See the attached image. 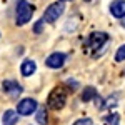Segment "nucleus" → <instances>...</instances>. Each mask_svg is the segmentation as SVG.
<instances>
[{
  "instance_id": "2eb2a0df",
  "label": "nucleus",
  "mask_w": 125,
  "mask_h": 125,
  "mask_svg": "<svg viewBox=\"0 0 125 125\" xmlns=\"http://www.w3.org/2000/svg\"><path fill=\"white\" fill-rule=\"evenodd\" d=\"M107 122H108V124H112V125H118V115L114 114L112 117H108V118H107Z\"/></svg>"
},
{
  "instance_id": "7ed1b4c3",
  "label": "nucleus",
  "mask_w": 125,
  "mask_h": 125,
  "mask_svg": "<svg viewBox=\"0 0 125 125\" xmlns=\"http://www.w3.org/2000/svg\"><path fill=\"white\" fill-rule=\"evenodd\" d=\"M63 10H65L63 3H62V2H55V3H52V5L45 10V13H43V20L48 22V23H53V22L58 20V17L63 13Z\"/></svg>"
},
{
  "instance_id": "0eeeda50",
  "label": "nucleus",
  "mask_w": 125,
  "mask_h": 125,
  "mask_svg": "<svg viewBox=\"0 0 125 125\" xmlns=\"http://www.w3.org/2000/svg\"><path fill=\"white\" fill-rule=\"evenodd\" d=\"M110 13L117 19L125 17V0H114L110 3Z\"/></svg>"
},
{
  "instance_id": "9b49d317",
  "label": "nucleus",
  "mask_w": 125,
  "mask_h": 125,
  "mask_svg": "<svg viewBox=\"0 0 125 125\" xmlns=\"http://www.w3.org/2000/svg\"><path fill=\"white\" fill-rule=\"evenodd\" d=\"M97 97V90L94 87H87L85 90H83V94H82V100L83 102H90L92 98H95Z\"/></svg>"
},
{
  "instance_id": "6ab92c4d",
  "label": "nucleus",
  "mask_w": 125,
  "mask_h": 125,
  "mask_svg": "<svg viewBox=\"0 0 125 125\" xmlns=\"http://www.w3.org/2000/svg\"><path fill=\"white\" fill-rule=\"evenodd\" d=\"M124 75H125V72H124Z\"/></svg>"
},
{
  "instance_id": "f03ea898",
  "label": "nucleus",
  "mask_w": 125,
  "mask_h": 125,
  "mask_svg": "<svg viewBox=\"0 0 125 125\" xmlns=\"http://www.w3.org/2000/svg\"><path fill=\"white\" fill-rule=\"evenodd\" d=\"M65 100H67V94H65V90H62V88H55L50 97H48V107L50 108H53V110H60L62 107L65 105Z\"/></svg>"
},
{
  "instance_id": "9d476101",
  "label": "nucleus",
  "mask_w": 125,
  "mask_h": 125,
  "mask_svg": "<svg viewBox=\"0 0 125 125\" xmlns=\"http://www.w3.org/2000/svg\"><path fill=\"white\" fill-rule=\"evenodd\" d=\"M2 122H3V125H15L19 122V112L17 110H5Z\"/></svg>"
},
{
  "instance_id": "4468645a",
  "label": "nucleus",
  "mask_w": 125,
  "mask_h": 125,
  "mask_svg": "<svg viewBox=\"0 0 125 125\" xmlns=\"http://www.w3.org/2000/svg\"><path fill=\"white\" fill-rule=\"evenodd\" d=\"M73 125H94V122H92V118H80Z\"/></svg>"
},
{
  "instance_id": "20e7f679",
  "label": "nucleus",
  "mask_w": 125,
  "mask_h": 125,
  "mask_svg": "<svg viewBox=\"0 0 125 125\" xmlns=\"http://www.w3.org/2000/svg\"><path fill=\"white\" fill-rule=\"evenodd\" d=\"M35 110H37V102L33 98H23V100H20L19 105H17L19 115H25V117L32 115Z\"/></svg>"
},
{
  "instance_id": "39448f33",
  "label": "nucleus",
  "mask_w": 125,
  "mask_h": 125,
  "mask_svg": "<svg viewBox=\"0 0 125 125\" xmlns=\"http://www.w3.org/2000/svg\"><path fill=\"white\" fill-rule=\"evenodd\" d=\"M65 53H62V52H53L52 55H48L47 60H45V65L50 68H60L63 67V63H65Z\"/></svg>"
},
{
  "instance_id": "1a4fd4ad",
  "label": "nucleus",
  "mask_w": 125,
  "mask_h": 125,
  "mask_svg": "<svg viewBox=\"0 0 125 125\" xmlns=\"http://www.w3.org/2000/svg\"><path fill=\"white\" fill-rule=\"evenodd\" d=\"M35 70H37V65L33 60H23L20 65V72L23 77H30L32 73H35Z\"/></svg>"
},
{
  "instance_id": "aec40b11",
  "label": "nucleus",
  "mask_w": 125,
  "mask_h": 125,
  "mask_svg": "<svg viewBox=\"0 0 125 125\" xmlns=\"http://www.w3.org/2000/svg\"><path fill=\"white\" fill-rule=\"evenodd\" d=\"M87 2H88V0H87Z\"/></svg>"
},
{
  "instance_id": "ddd939ff",
  "label": "nucleus",
  "mask_w": 125,
  "mask_h": 125,
  "mask_svg": "<svg viewBox=\"0 0 125 125\" xmlns=\"http://www.w3.org/2000/svg\"><path fill=\"white\" fill-rule=\"evenodd\" d=\"M124 60H125V45H122L115 53V62H124Z\"/></svg>"
},
{
  "instance_id": "dca6fc26",
  "label": "nucleus",
  "mask_w": 125,
  "mask_h": 125,
  "mask_svg": "<svg viewBox=\"0 0 125 125\" xmlns=\"http://www.w3.org/2000/svg\"><path fill=\"white\" fill-rule=\"evenodd\" d=\"M43 23H45V22H43V19L37 22V25H35V32H37V33H40V30H42V25H43Z\"/></svg>"
},
{
  "instance_id": "f8f14e48",
  "label": "nucleus",
  "mask_w": 125,
  "mask_h": 125,
  "mask_svg": "<svg viewBox=\"0 0 125 125\" xmlns=\"http://www.w3.org/2000/svg\"><path fill=\"white\" fill-rule=\"evenodd\" d=\"M37 122L39 124H42V125H45L47 124V112H45V108H40L39 112H37Z\"/></svg>"
},
{
  "instance_id": "6e6552de",
  "label": "nucleus",
  "mask_w": 125,
  "mask_h": 125,
  "mask_svg": "<svg viewBox=\"0 0 125 125\" xmlns=\"http://www.w3.org/2000/svg\"><path fill=\"white\" fill-rule=\"evenodd\" d=\"M3 92H7L9 95H19L22 94V87L17 83V82H13V80H7V82H3Z\"/></svg>"
},
{
  "instance_id": "f3484780",
  "label": "nucleus",
  "mask_w": 125,
  "mask_h": 125,
  "mask_svg": "<svg viewBox=\"0 0 125 125\" xmlns=\"http://www.w3.org/2000/svg\"><path fill=\"white\" fill-rule=\"evenodd\" d=\"M122 25H124V27H125V17H124V19H122Z\"/></svg>"
},
{
  "instance_id": "423d86ee",
  "label": "nucleus",
  "mask_w": 125,
  "mask_h": 125,
  "mask_svg": "<svg viewBox=\"0 0 125 125\" xmlns=\"http://www.w3.org/2000/svg\"><path fill=\"white\" fill-rule=\"evenodd\" d=\"M108 40V35L104 32H98V33H92L88 37V45L92 48H102V45Z\"/></svg>"
},
{
  "instance_id": "f257e3e1",
  "label": "nucleus",
  "mask_w": 125,
  "mask_h": 125,
  "mask_svg": "<svg viewBox=\"0 0 125 125\" xmlns=\"http://www.w3.org/2000/svg\"><path fill=\"white\" fill-rule=\"evenodd\" d=\"M33 15V5H30L27 0H20L17 3V25H25L30 22Z\"/></svg>"
},
{
  "instance_id": "a211bd4d",
  "label": "nucleus",
  "mask_w": 125,
  "mask_h": 125,
  "mask_svg": "<svg viewBox=\"0 0 125 125\" xmlns=\"http://www.w3.org/2000/svg\"><path fill=\"white\" fill-rule=\"evenodd\" d=\"M60 2H70V0H60Z\"/></svg>"
}]
</instances>
